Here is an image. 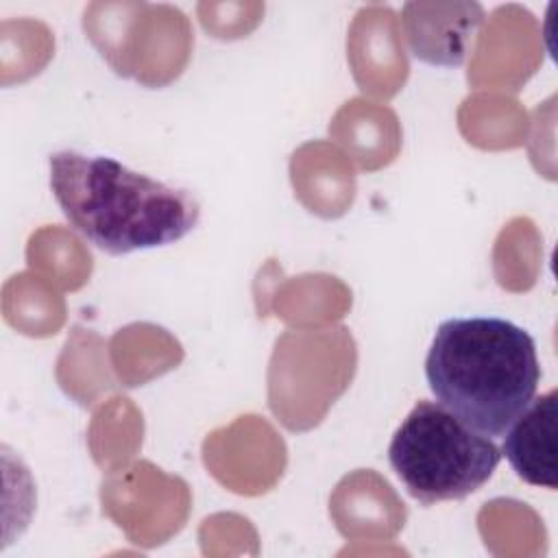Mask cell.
I'll use <instances>...</instances> for the list:
<instances>
[{
	"instance_id": "6da1fadb",
	"label": "cell",
	"mask_w": 558,
	"mask_h": 558,
	"mask_svg": "<svg viewBox=\"0 0 558 558\" xmlns=\"http://www.w3.org/2000/svg\"><path fill=\"white\" fill-rule=\"evenodd\" d=\"M50 190L65 220L109 255L174 244L201 220L196 196L109 155L57 150L48 157Z\"/></svg>"
},
{
	"instance_id": "7a4b0ae2",
	"label": "cell",
	"mask_w": 558,
	"mask_h": 558,
	"mask_svg": "<svg viewBox=\"0 0 558 558\" xmlns=\"http://www.w3.org/2000/svg\"><path fill=\"white\" fill-rule=\"evenodd\" d=\"M425 379L436 401L471 429L504 436L536 397V342L506 318H449L436 327Z\"/></svg>"
},
{
	"instance_id": "3957f363",
	"label": "cell",
	"mask_w": 558,
	"mask_h": 558,
	"mask_svg": "<svg viewBox=\"0 0 558 558\" xmlns=\"http://www.w3.org/2000/svg\"><path fill=\"white\" fill-rule=\"evenodd\" d=\"M499 460L493 438L425 399L408 412L388 445L392 471L423 506L469 497L493 477Z\"/></svg>"
},
{
	"instance_id": "277c9868",
	"label": "cell",
	"mask_w": 558,
	"mask_h": 558,
	"mask_svg": "<svg viewBox=\"0 0 558 558\" xmlns=\"http://www.w3.org/2000/svg\"><path fill=\"white\" fill-rule=\"evenodd\" d=\"M558 392L534 397L519 418L506 429L501 456L512 471L532 486L558 488Z\"/></svg>"
},
{
	"instance_id": "5b68a950",
	"label": "cell",
	"mask_w": 558,
	"mask_h": 558,
	"mask_svg": "<svg viewBox=\"0 0 558 558\" xmlns=\"http://www.w3.org/2000/svg\"><path fill=\"white\" fill-rule=\"evenodd\" d=\"M405 37L414 57L436 37L427 61L432 65H460L466 57L469 41L484 20V11L475 2L453 4H416L410 2L403 9Z\"/></svg>"
}]
</instances>
